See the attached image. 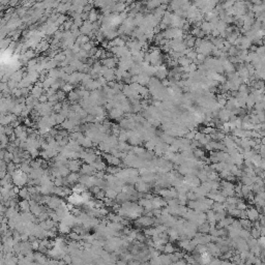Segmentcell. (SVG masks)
Instances as JSON below:
<instances>
[{"instance_id": "obj_4", "label": "cell", "mask_w": 265, "mask_h": 265, "mask_svg": "<svg viewBox=\"0 0 265 265\" xmlns=\"http://www.w3.org/2000/svg\"><path fill=\"white\" fill-rule=\"evenodd\" d=\"M107 196H108L109 198H114V197L117 196V192H116V189H115V190H114V189H109L108 192H107Z\"/></svg>"}, {"instance_id": "obj_3", "label": "cell", "mask_w": 265, "mask_h": 265, "mask_svg": "<svg viewBox=\"0 0 265 265\" xmlns=\"http://www.w3.org/2000/svg\"><path fill=\"white\" fill-rule=\"evenodd\" d=\"M241 182H243V184H246V185H251L253 183L251 177H249L247 175H243V174L241 176Z\"/></svg>"}, {"instance_id": "obj_5", "label": "cell", "mask_w": 265, "mask_h": 265, "mask_svg": "<svg viewBox=\"0 0 265 265\" xmlns=\"http://www.w3.org/2000/svg\"><path fill=\"white\" fill-rule=\"evenodd\" d=\"M195 134H196V131H190L189 133L185 134V138H187L188 140H193L195 138Z\"/></svg>"}, {"instance_id": "obj_2", "label": "cell", "mask_w": 265, "mask_h": 265, "mask_svg": "<svg viewBox=\"0 0 265 265\" xmlns=\"http://www.w3.org/2000/svg\"><path fill=\"white\" fill-rule=\"evenodd\" d=\"M175 252V249H174V247L172 246V243H169V242H167L166 245H164V253H166V254H173Z\"/></svg>"}, {"instance_id": "obj_1", "label": "cell", "mask_w": 265, "mask_h": 265, "mask_svg": "<svg viewBox=\"0 0 265 265\" xmlns=\"http://www.w3.org/2000/svg\"><path fill=\"white\" fill-rule=\"evenodd\" d=\"M247 215H248V219L251 221V222H255L258 220V216H259V212L256 208H250L247 210Z\"/></svg>"}]
</instances>
